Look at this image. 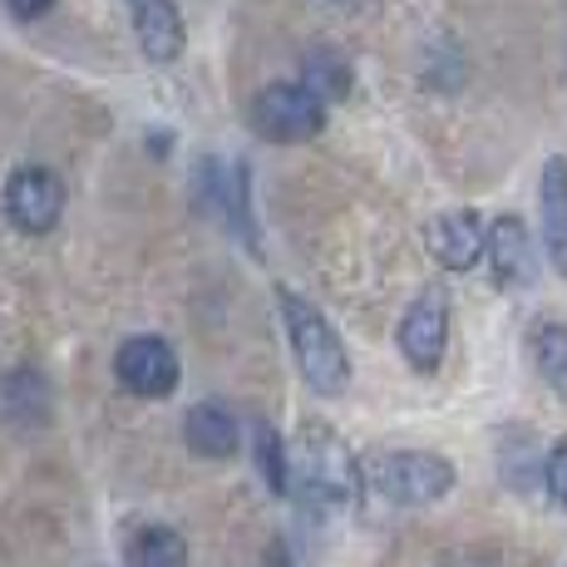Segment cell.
<instances>
[{
  "instance_id": "9",
  "label": "cell",
  "mask_w": 567,
  "mask_h": 567,
  "mask_svg": "<svg viewBox=\"0 0 567 567\" xmlns=\"http://www.w3.org/2000/svg\"><path fill=\"white\" fill-rule=\"evenodd\" d=\"M488 261H494V277L504 287H528L533 271H538V257H533V237L523 227V217L504 213L488 223Z\"/></svg>"
},
{
  "instance_id": "18",
  "label": "cell",
  "mask_w": 567,
  "mask_h": 567,
  "mask_svg": "<svg viewBox=\"0 0 567 567\" xmlns=\"http://www.w3.org/2000/svg\"><path fill=\"white\" fill-rule=\"evenodd\" d=\"M16 16H25V20H35V16H45V10L54 6V0H6Z\"/></svg>"
},
{
  "instance_id": "12",
  "label": "cell",
  "mask_w": 567,
  "mask_h": 567,
  "mask_svg": "<svg viewBox=\"0 0 567 567\" xmlns=\"http://www.w3.org/2000/svg\"><path fill=\"white\" fill-rule=\"evenodd\" d=\"M183 440L188 450H198L203 460H233L237 450V414L217 400H203L183 414Z\"/></svg>"
},
{
  "instance_id": "7",
  "label": "cell",
  "mask_w": 567,
  "mask_h": 567,
  "mask_svg": "<svg viewBox=\"0 0 567 567\" xmlns=\"http://www.w3.org/2000/svg\"><path fill=\"white\" fill-rule=\"evenodd\" d=\"M6 213L20 233H50L64 213V183L50 168H16L6 183Z\"/></svg>"
},
{
  "instance_id": "11",
  "label": "cell",
  "mask_w": 567,
  "mask_h": 567,
  "mask_svg": "<svg viewBox=\"0 0 567 567\" xmlns=\"http://www.w3.org/2000/svg\"><path fill=\"white\" fill-rule=\"evenodd\" d=\"M538 213H543V247H548V261L567 277V158L543 163Z\"/></svg>"
},
{
  "instance_id": "13",
  "label": "cell",
  "mask_w": 567,
  "mask_h": 567,
  "mask_svg": "<svg viewBox=\"0 0 567 567\" xmlns=\"http://www.w3.org/2000/svg\"><path fill=\"white\" fill-rule=\"evenodd\" d=\"M301 84L321 94L326 104H336L351 94V64H346L341 50L316 45V50H307V60H301Z\"/></svg>"
},
{
  "instance_id": "15",
  "label": "cell",
  "mask_w": 567,
  "mask_h": 567,
  "mask_svg": "<svg viewBox=\"0 0 567 567\" xmlns=\"http://www.w3.org/2000/svg\"><path fill=\"white\" fill-rule=\"evenodd\" d=\"M528 346H533V365L543 370V380L567 400V326L563 321H538L528 331Z\"/></svg>"
},
{
  "instance_id": "5",
  "label": "cell",
  "mask_w": 567,
  "mask_h": 567,
  "mask_svg": "<svg viewBox=\"0 0 567 567\" xmlns=\"http://www.w3.org/2000/svg\"><path fill=\"white\" fill-rule=\"evenodd\" d=\"M444 346H450V291L424 287L400 321V355L410 361V370L434 375L444 361Z\"/></svg>"
},
{
  "instance_id": "17",
  "label": "cell",
  "mask_w": 567,
  "mask_h": 567,
  "mask_svg": "<svg viewBox=\"0 0 567 567\" xmlns=\"http://www.w3.org/2000/svg\"><path fill=\"white\" fill-rule=\"evenodd\" d=\"M548 494L567 508V434L548 450Z\"/></svg>"
},
{
  "instance_id": "3",
  "label": "cell",
  "mask_w": 567,
  "mask_h": 567,
  "mask_svg": "<svg viewBox=\"0 0 567 567\" xmlns=\"http://www.w3.org/2000/svg\"><path fill=\"white\" fill-rule=\"evenodd\" d=\"M370 484L380 488V498H390L400 508L440 504L454 488V464L430 450H390L370 464Z\"/></svg>"
},
{
  "instance_id": "10",
  "label": "cell",
  "mask_w": 567,
  "mask_h": 567,
  "mask_svg": "<svg viewBox=\"0 0 567 567\" xmlns=\"http://www.w3.org/2000/svg\"><path fill=\"white\" fill-rule=\"evenodd\" d=\"M128 16H134V35L138 50L154 64H173L183 50V16L173 0H128Z\"/></svg>"
},
{
  "instance_id": "16",
  "label": "cell",
  "mask_w": 567,
  "mask_h": 567,
  "mask_svg": "<svg viewBox=\"0 0 567 567\" xmlns=\"http://www.w3.org/2000/svg\"><path fill=\"white\" fill-rule=\"evenodd\" d=\"M257 468H261V478H267L277 494H287L291 454L281 450V440H277V430H271V424H261V430H257Z\"/></svg>"
},
{
  "instance_id": "14",
  "label": "cell",
  "mask_w": 567,
  "mask_h": 567,
  "mask_svg": "<svg viewBox=\"0 0 567 567\" xmlns=\"http://www.w3.org/2000/svg\"><path fill=\"white\" fill-rule=\"evenodd\" d=\"M128 567H188V543L168 523H148L128 538Z\"/></svg>"
},
{
  "instance_id": "19",
  "label": "cell",
  "mask_w": 567,
  "mask_h": 567,
  "mask_svg": "<svg viewBox=\"0 0 567 567\" xmlns=\"http://www.w3.org/2000/svg\"><path fill=\"white\" fill-rule=\"evenodd\" d=\"M331 6H355V0H331Z\"/></svg>"
},
{
  "instance_id": "1",
  "label": "cell",
  "mask_w": 567,
  "mask_h": 567,
  "mask_svg": "<svg viewBox=\"0 0 567 567\" xmlns=\"http://www.w3.org/2000/svg\"><path fill=\"white\" fill-rule=\"evenodd\" d=\"M281 316H287V336H291V355H297L301 375L316 395H341L351 385V355H346L336 326L311 307L297 291H281Z\"/></svg>"
},
{
  "instance_id": "4",
  "label": "cell",
  "mask_w": 567,
  "mask_h": 567,
  "mask_svg": "<svg viewBox=\"0 0 567 567\" xmlns=\"http://www.w3.org/2000/svg\"><path fill=\"white\" fill-rule=\"evenodd\" d=\"M326 124V100L307 84H267L252 104V128L271 144H307Z\"/></svg>"
},
{
  "instance_id": "2",
  "label": "cell",
  "mask_w": 567,
  "mask_h": 567,
  "mask_svg": "<svg viewBox=\"0 0 567 567\" xmlns=\"http://www.w3.org/2000/svg\"><path fill=\"white\" fill-rule=\"evenodd\" d=\"M291 474H297L301 494H311V504L326 508H346L361 498V464L346 450V440L326 424H307L297 434V450H291Z\"/></svg>"
},
{
  "instance_id": "8",
  "label": "cell",
  "mask_w": 567,
  "mask_h": 567,
  "mask_svg": "<svg viewBox=\"0 0 567 567\" xmlns=\"http://www.w3.org/2000/svg\"><path fill=\"white\" fill-rule=\"evenodd\" d=\"M430 252L444 261L450 271L478 267V257H488V227L478 213H440L430 223Z\"/></svg>"
},
{
  "instance_id": "6",
  "label": "cell",
  "mask_w": 567,
  "mask_h": 567,
  "mask_svg": "<svg viewBox=\"0 0 567 567\" xmlns=\"http://www.w3.org/2000/svg\"><path fill=\"white\" fill-rule=\"evenodd\" d=\"M114 375L128 395L163 400L178 390V355L163 336H128L114 355Z\"/></svg>"
}]
</instances>
